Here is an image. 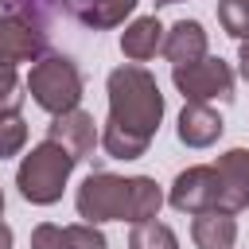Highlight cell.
Segmentation results:
<instances>
[{"instance_id":"obj_19","label":"cell","mask_w":249,"mask_h":249,"mask_svg":"<svg viewBox=\"0 0 249 249\" xmlns=\"http://www.w3.org/2000/svg\"><path fill=\"white\" fill-rule=\"evenodd\" d=\"M23 89H27V82H19L16 66L0 62V113H19V105L27 97Z\"/></svg>"},{"instance_id":"obj_6","label":"cell","mask_w":249,"mask_h":249,"mask_svg":"<svg viewBox=\"0 0 249 249\" xmlns=\"http://www.w3.org/2000/svg\"><path fill=\"white\" fill-rule=\"evenodd\" d=\"M171 82L183 101H230L233 97V66L218 54H202L198 62L171 66Z\"/></svg>"},{"instance_id":"obj_10","label":"cell","mask_w":249,"mask_h":249,"mask_svg":"<svg viewBox=\"0 0 249 249\" xmlns=\"http://www.w3.org/2000/svg\"><path fill=\"white\" fill-rule=\"evenodd\" d=\"M47 136H51V140H58L66 152H74L78 160L93 156V148L101 144V128H97V121H93V113H86L82 105H78V109H70V113L51 117Z\"/></svg>"},{"instance_id":"obj_5","label":"cell","mask_w":249,"mask_h":249,"mask_svg":"<svg viewBox=\"0 0 249 249\" xmlns=\"http://www.w3.org/2000/svg\"><path fill=\"white\" fill-rule=\"evenodd\" d=\"M8 4L35 16L47 31L54 19H74L89 31H109V27H121L140 0H8Z\"/></svg>"},{"instance_id":"obj_16","label":"cell","mask_w":249,"mask_h":249,"mask_svg":"<svg viewBox=\"0 0 249 249\" xmlns=\"http://www.w3.org/2000/svg\"><path fill=\"white\" fill-rule=\"evenodd\" d=\"M128 249H179V237L167 222L148 218V222H136L128 230Z\"/></svg>"},{"instance_id":"obj_1","label":"cell","mask_w":249,"mask_h":249,"mask_svg":"<svg viewBox=\"0 0 249 249\" xmlns=\"http://www.w3.org/2000/svg\"><path fill=\"white\" fill-rule=\"evenodd\" d=\"M109 117L101 124V148L109 160H140L163 121V93L152 70L140 62H124L105 78Z\"/></svg>"},{"instance_id":"obj_4","label":"cell","mask_w":249,"mask_h":249,"mask_svg":"<svg viewBox=\"0 0 249 249\" xmlns=\"http://www.w3.org/2000/svg\"><path fill=\"white\" fill-rule=\"evenodd\" d=\"M82 89H86V86H82V70H78V62H74L70 54L47 51L43 58L31 62L27 93H31V101H35L43 113L58 117V113L78 109V105H82Z\"/></svg>"},{"instance_id":"obj_18","label":"cell","mask_w":249,"mask_h":249,"mask_svg":"<svg viewBox=\"0 0 249 249\" xmlns=\"http://www.w3.org/2000/svg\"><path fill=\"white\" fill-rule=\"evenodd\" d=\"M218 23L237 43L249 39V0H218Z\"/></svg>"},{"instance_id":"obj_8","label":"cell","mask_w":249,"mask_h":249,"mask_svg":"<svg viewBox=\"0 0 249 249\" xmlns=\"http://www.w3.org/2000/svg\"><path fill=\"white\" fill-rule=\"evenodd\" d=\"M218 195H222V183L214 163H195L171 179L167 202L179 214H202V210H218Z\"/></svg>"},{"instance_id":"obj_22","label":"cell","mask_w":249,"mask_h":249,"mask_svg":"<svg viewBox=\"0 0 249 249\" xmlns=\"http://www.w3.org/2000/svg\"><path fill=\"white\" fill-rule=\"evenodd\" d=\"M167 4H183V0H156V8H167Z\"/></svg>"},{"instance_id":"obj_9","label":"cell","mask_w":249,"mask_h":249,"mask_svg":"<svg viewBox=\"0 0 249 249\" xmlns=\"http://www.w3.org/2000/svg\"><path fill=\"white\" fill-rule=\"evenodd\" d=\"M222 195H218V210L226 214H241L249 210V148H230L214 160Z\"/></svg>"},{"instance_id":"obj_13","label":"cell","mask_w":249,"mask_h":249,"mask_svg":"<svg viewBox=\"0 0 249 249\" xmlns=\"http://www.w3.org/2000/svg\"><path fill=\"white\" fill-rule=\"evenodd\" d=\"M163 35H167V27L156 16H136L121 31V54L128 62H148V58H156L163 51Z\"/></svg>"},{"instance_id":"obj_21","label":"cell","mask_w":249,"mask_h":249,"mask_svg":"<svg viewBox=\"0 0 249 249\" xmlns=\"http://www.w3.org/2000/svg\"><path fill=\"white\" fill-rule=\"evenodd\" d=\"M12 241H16V237H12V226L0 222V249H12Z\"/></svg>"},{"instance_id":"obj_12","label":"cell","mask_w":249,"mask_h":249,"mask_svg":"<svg viewBox=\"0 0 249 249\" xmlns=\"http://www.w3.org/2000/svg\"><path fill=\"white\" fill-rule=\"evenodd\" d=\"M222 132H226V121L206 101H183L179 121H175L179 144H187V148H210V144H218Z\"/></svg>"},{"instance_id":"obj_17","label":"cell","mask_w":249,"mask_h":249,"mask_svg":"<svg viewBox=\"0 0 249 249\" xmlns=\"http://www.w3.org/2000/svg\"><path fill=\"white\" fill-rule=\"evenodd\" d=\"M27 144V121L19 113H0V160L19 156Z\"/></svg>"},{"instance_id":"obj_2","label":"cell","mask_w":249,"mask_h":249,"mask_svg":"<svg viewBox=\"0 0 249 249\" xmlns=\"http://www.w3.org/2000/svg\"><path fill=\"white\" fill-rule=\"evenodd\" d=\"M78 218L82 222H148L160 218L163 206V191L152 175H113V171H93L82 179L78 195H74Z\"/></svg>"},{"instance_id":"obj_7","label":"cell","mask_w":249,"mask_h":249,"mask_svg":"<svg viewBox=\"0 0 249 249\" xmlns=\"http://www.w3.org/2000/svg\"><path fill=\"white\" fill-rule=\"evenodd\" d=\"M47 47H51V31L35 16L4 4V16H0V62H8V66L35 62V58L47 54Z\"/></svg>"},{"instance_id":"obj_14","label":"cell","mask_w":249,"mask_h":249,"mask_svg":"<svg viewBox=\"0 0 249 249\" xmlns=\"http://www.w3.org/2000/svg\"><path fill=\"white\" fill-rule=\"evenodd\" d=\"M171 66H183V62H198L202 54H210L206 51V27L198 23V19H179V23H171L167 27V35H163V51H160Z\"/></svg>"},{"instance_id":"obj_23","label":"cell","mask_w":249,"mask_h":249,"mask_svg":"<svg viewBox=\"0 0 249 249\" xmlns=\"http://www.w3.org/2000/svg\"><path fill=\"white\" fill-rule=\"evenodd\" d=\"M0 214H4V187H0Z\"/></svg>"},{"instance_id":"obj_20","label":"cell","mask_w":249,"mask_h":249,"mask_svg":"<svg viewBox=\"0 0 249 249\" xmlns=\"http://www.w3.org/2000/svg\"><path fill=\"white\" fill-rule=\"evenodd\" d=\"M237 70H241V78L249 82V39H241V47H237Z\"/></svg>"},{"instance_id":"obj_11","label":"cell","mask_w":249,"mask_h":249,"mask_svg":"<svg viewBox=\"0 0 249 249\" xmlns=\"http://www.w3.org/2000/svg\"><path fill=\"white\" fill-rule=\"evenodd\" d=\"M31 249H109V241L93 222H74V226L39 222L31 230Z\"/></svg>"},{"instance_id":"obj_24","label":"cell","mask_w":249,"mask_h":249,"mask_svg":"<svg viewBox=\"0 0 249 249\" xmlns=\"http://www.w3.org/2000/svg\"><path fill=\"white\" fill-rule=\"evenodd\" d=\"M0 4H8V0H0Z\"/></svg>"},{"instance_id":"obj_15","label":"cell","mask_w":249,"mask_h":249,"mask_svg":"<svg viewBox=\"0 0 249 249\" xmlns=\"http://www.w3.org/2000/svg\"><path fill=\"white\" fill-rule=\"evenodd\" d=\"M191 241H195V249H233L237 245V218L226 210L191 214Z\"/></svg>"},{"instance_id":"obj_3","label":"cell","mask_w":249,"mask_h":249,"mask_svg":"<svg viewBox=\"0 0 249 249\" xmlns=\"http://www.w3.org/2000/svg\"><path fill=\"white\" fill-rule=\"evenodd\" d=\"M78 167V156L66 152L58 140H39L16 167V187L31 206H54L70 183V171Z\"/></svg>"}]
</instances>
